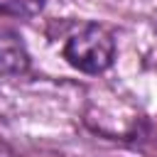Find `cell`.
Instances as JSON below:
<instances>
[{
    "mask_svg": "<svg viewBox=\"0 0 157 157\" xmlns=\"http://www.w3.org/2000/svg\"><path fill=\"white\" fill-rule=\"evenodd\" d=\"M61 54L74 69L83 74H103L115 59V39L105 27L88 22L66 37Z\"/></svg>",
    "mask_w": 157,
    "mask_h": 157,
    "instance_id": "obj_1",
    "label": "cell"
},
{
    "mask_svg": "<svg viewBox=\"0 0 157 157\" xmlns=\"http://www.w3.org/2000/svg\"><path fill=\"white\" fill-rule=\"evenodd\" d=\"M27 69L29 52L22 37L10 27H0V76H20Z\"/></svg>",
    "mask_w": 157,
    "mask_h": 157,
    "instance_id": "obj_2",
    "label": "cell"
},
{
    "mask_svg": "<svg viewBox=\"0 0 157 157\" xmlns=\"http://www.w3.org/2000/svg\"><path fill=\"white\" fill-rule=\"evenodd\" d=\"M44 7V0H0V15L10 17H34Z\"/></svg>",
    "mask_w": 157,
    "mask_h": 157,
    "instance_id": "obj_3",
    "label": "cell"
}]
</instances>
